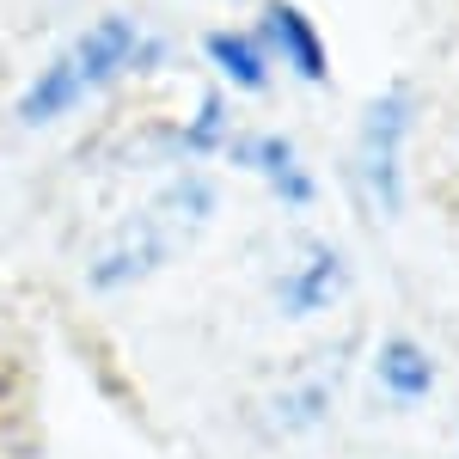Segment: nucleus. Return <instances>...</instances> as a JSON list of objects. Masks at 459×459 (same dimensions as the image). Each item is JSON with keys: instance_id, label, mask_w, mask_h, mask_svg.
<instances>
[{"instance_id": "obj_5", "label": "nucleus", "mask_w": 459, "mask_h": 459, "mask_svg": "<svg viewBox=\"0 0 459 459\" xmlns=\"http://www.w3.org/2000/svg\"><path fill=\"white\" fill-rule=\"evenodd\" d=\"M227 160L233 166H246L276 203H288V209H307L318 196L313 184V166L300 160V147L288 142V135H276V129H233V142H227Z\"/></svg>"}, {"instance_id": "obj_7", "label": "nucleus", "mask_w": 459, "mask_h": 459, "mask_svg": "<svg viewBox=\"0 0 459 459\" xmlns=\"http://www.w3.org/2000/svg\"><path fill=\"white\" fill-rule=\"evenodd\" d=\"M343 282H350L343 257H337L331 246H307V257L276 282V294H282L288 313H318V307H331V300L343 294Z\"/></svg>"}, {"instance_id": "obj_8", "label": "nucleus", "mask_w": 459, "mask_h": 459, "mask_svg": "<svg viewBox=\"0 0 459 459\" xmlns=\"http://www.w3.org/2000/svg\"><path fill=\"white\" fill-rule=\"evenodd\" d=\"M233 105H227V92H203L196 99V110L184 117V123H172L166 135H172V147L184 153V160H214V153H227V142H233Z\"/></svg>"}, {"instance_id": "obj_9", "label": "nucleus", "mask_w": 459, "mask_h": 459, "mask_svg": "<svg viewBox=\"0 0 459 459\" xmlns=\"http://www.w3.org/2000/svg\"><path fill=\"white\" fill-rule=\"evenodd\" d=\"M380 386L392 398H423L435 386V361H429V350L417 337H392L386 350H380Z\"/></svg>"}, {"instance_id": "obj_6", "label": "nucleus", "mask_w": 459, "mask_h": 459, "mask_svg": "<svg viewBox=\"0 0 459 459\" xmlns=\"http://www.w3.org/2000/svg\"><path fill=\"white\" fill-rule=\"evenodd\" d=\"M203 62H209L214 86L239 92V99H264L276 86V62L264 56V43L251 25H214L203 31Z\"/></svg>"}, {"instance_id": "obj_2", "label": "nucleus", "mask_w": 459, "mask_h": 459, "mask_svg": "<svg viewBox=\"0 0 459 459\" xmlns=\"http://www.w3.org/2000/svg\"><path fill=\"white\" fill-rule=\"evenodd\" d=\"M209 214H214V184L203 172H178L147 209H135L105 239V251L92 257V288H129L153 276Z\"/></svg>"}, {"instance_id": "obj_3", "label": "nucleus", "mask_w": 459, "mask_h": 459, "mask_svg": "<svg viewBox=\"0 0 459 459\" xmlns=\"http://www.w3.org/2000/svg\"><path fill=\"white\" fill-rule=\"evenodd\" d=\"M417 110H423V99H417L411 80H386L361 105L350 178L374 221H398L404 214V153H411V135H417Z\"/></svg>"}, {"instance_id": "obj_4", "label": "nucleus", "mask_w": 459, "mask_h": 459, "mask_svg": "<svg viewBox=\"0 0 459 459\" xmlns=\"http://www.w3.org/2000/svg\"><path fill=\"white\" fill-rule=\"evenodd\" d=\"M251 31L264 43V56L276 62V74H294L300 86H331V43L300 0H257Z\"/></svg>"}, {"instance_id": "obj_1", "label": "nucleus", "mask_w": 459, "mask_h": 459, "mask_svg": "<svg viewBox=\"0 0 459 459\" xmlns=\"http://www.w3.org/2000/svg\"><path fill=\"white\" fill-rule=\"evenodd\" d=\"M166 56H172V43L153 25H142L135 13H99L86 31H74L31 74V86L13 99V117H19V129H56L62 117L92 105L110 86H129V80L160 74Z\"/></svg>"}]
</instances>
